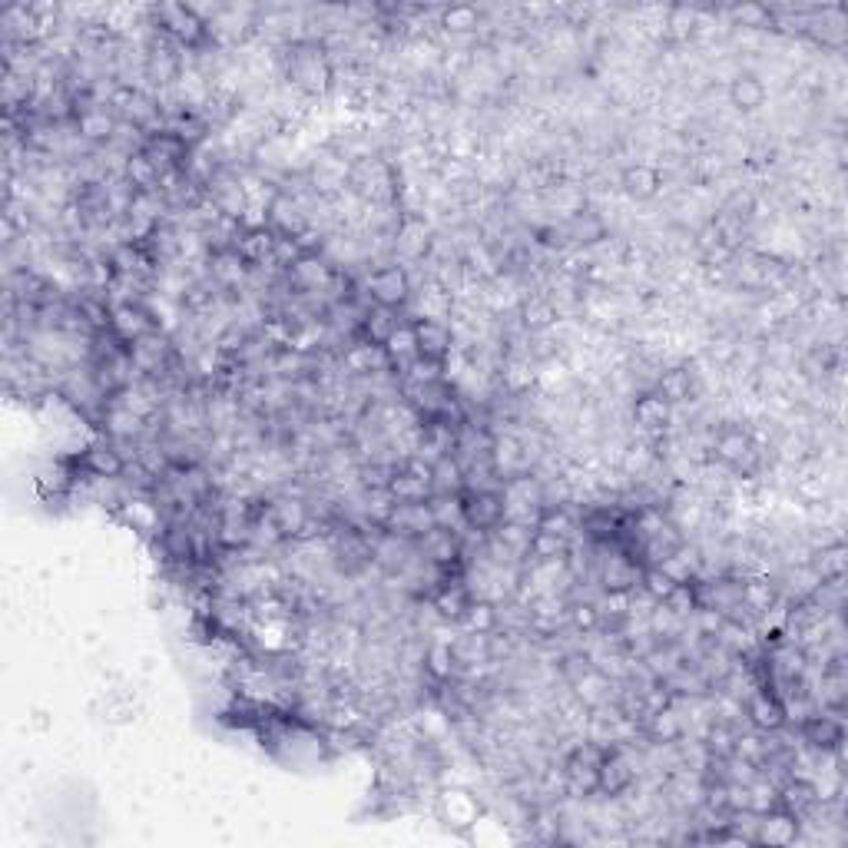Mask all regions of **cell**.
I'll return each instance as SVG.
<instances>
[{
  "mask_svg": "<svg viewBox=\"0 0 848 848\" xmlns=\"http://www.w3.org/2000/svg\"><path fill=\"white\" fill-rule=\"evenodd\" d=\"M285 77L292 80V87H299L309 97H322L332 87L335 67L318 40H295L289 53H285Z\"/></svg>",
  "mask_w": 848,
  "mask_h": 848,
  "instance_id": "cell-1",
  "label": "cell"
},
{
  "mask_svg": "<svg viewBox=\"0 0 848 848\" xmlns=\"http://www.w3.org/2000/svg\"><path fill=\"white\" fill-rule=\"evenodd\" d=\"M156 14V30L163 37L173 40L176 47L183 50H196L203 40H209V24L196 14V7L186 4H163L153 10Z\"/></svg>",
  "mask_w": 848,
  "mask_h": 848,
  "instance_id": "cell-2",
  "label": "cell"
},
{
  "mask_svg": "<svg viewBox=\"0 0 848 848\" xmlns=\"http://www.w3.org/2000/svg\"><path fill=\"white\" fill-rule=\"evenodd\" d=\"M365 295L371 305H381V309H405L408 299H411V275L405 265L398 262H388V265H378L365 275Z\"/></svg>",
  "mask_w": 848,
  "mask_h": 848,
  "instance_id": "cell-3",
  "label": "cell"
},
{
  "mask_svg": "<svg viewBox=\"0 0 848 848\" xmlns=\"http://www.w3.org/2000/svg\"><path fill=\"white\" fill-rule=\"evenodd\" d=\"M461 511H464V527L477 537H487L504 524V494L501 491H464Z\"/></svg>",
  "mask_w": 848,
  "mask_h": 848,
  "instance_id": "cell-4",
  "label": "cell"
},
{
  "mask_svg": "<svg viewBox=\"0 0 848 848\" xmlns=\"http://www.w3.org/2000/svg\"><path fill=\"white\" fill-rule=\"evenodd\" d=\"M795 729H799L802 746L809 749V752H819V756H839V752H842L845 726H842L839 716L815 709V713L809 719H802V723L795 726Z\"/></svg>",
  "mask_w": 848,
  "mask_h": 848,
  "instance_id": "cell-5",
  "label": "cell"
},
{
  "mask_svg": "<svg viewBox=\"0 0 848 848\" xmlns=\"http://www.w3.org/2000/svg\"><path fill=\"white\" fill-rule=\"evenodd\" d=\"M77 464L83 474H90V481H123L126 468H130V458L120 451L116 441L103 438V441H93L77 458Z\"/></svg>",
  "mask_w": 848,
  "mask_h": 848,
  "instance_id": "cell-6",
  "label": "cell"
},
{
  "mask_svg": "<svg viewBox=\"0 0 848 848\" xmlns=\"http://www.w3.org/2000/svg\"><path fill=\"white\" fill-rule=\"evenodd\" d=\"M110 332L120 338L123 345L140 342L143 335L159 332L156 312L146 309L143 302H113L110 305Z\"/></svg>",
  "mask_w": 848,
  "mask_h": 848,
  "instance_id": "cell-7",
  "label": "cell"
},
{
  "mask_svg": "<svg viewBox=\"0 0 848 848\" xmlns=\"http://www.w3.org/2000/svg\"><path fill=\"white\" fill-rule=\"evenodd\" d=\"M713 458L723 461L726 468H739V471H746V474H752V471L759 468V448H756V441H752V434L742 431V428L716 431Z\"/></svg>",
  "mask_w": 848,
  "mask_h": 848,
  "instance_id": "cell-8",
  "label": "cell"
},
{
  "mask_svg": "<svg viewBox=\"0 0 848 848\" xmlns=\"http://www.w3.org/2000/svg\"><path fill=\"white\" fill-rule=\"evenodd\" d=\"M597 772H600L597 795H607V799H620V795H627L636 782V762L630 759L627 746H610Z\"/></svg>",
  "mask_w": 848,
  "mask_h": 848,
  "instance_id": "cell-9",
  "label": "cell"
},
{
  "mask_svg": "<svg viewBox=\"0 0 848 848\" xmlns=\"http://www.w3.org/2000/svg\"><path fill=\"white\" fill-rule=\"evenodd\" d=\"M388 530V534H398L411 540V544H418V540L428 534V530H434L438 524H434V511L428 501H415V504H395L388 514V521L381 524Z\"/></svg>",
  "mask_w": 848,
  "mask_h": 848,
  "instance_id": "cell-10",
  "label": "cell"
},
{
  "mask_svg": "<svg viewBox=\"0 0 848 848\" xmlns=\"http://www.w3.org/2000/svg\"><path fill=\"white\" fill-rule=\"evenodd\" d=\"M73 126H77L80 140H87V143H113L116 133H120V116H116L106 103H87V106H77Z\"/></svg>",
  "mask_w": 848,
  "mask_h": 848,
  "instance_id": "cell-11",
  "label": "cell"
},
{
  "mask_svg": "<svg viewBox=\"0 0 848 848\" xmlns=\"http://www.w3.org/2000/svg\"><path fill=\"white\" fill-rule=\"evenodd\" d=\"M130 362L136 371H143L146 378H159L166 375L169 362H173V345L163 332H150L143 335L140 342L130 345Z\"/></svg>",
  "mask_w": 848,
  "mask_h": 848,
  "instance_id": "cell-12",
  "label": "cell"
},
{
  "mask_svg": "<svg viewBox=\"0 0 848 848\" xmlns=\"http://www.w3.org/2000/svg\"><path fill=\"white\" fill-rule=\"evenodd\" d=\"M802 835V822L795 815L772 809L766 815H759L756 822V835H752V845H769V848H786L795 845Z\"/></svg>",
  "mask_w": 848,
  "mask_h": 848,
  "instance_id": "cell-13",
  "label": "cell"
},
{
  "mask_svg": "<svg viewBox=\"0 0 848 848\" xmlns=\"http://www.w3.org/2000/svg\"><path fill=\"white\" fill-rule=\"evenodd\" d=\"M742 713H746L749 726L759 729V733H782L789 723H786V706H782V699L772 693V689H759V693H752V699L746 706H742Z\"/></svg>",
  "mask_w": 848,
  "mask_h": 848,
  "instance_id": "cell-14",
  "label": "cell"
},
{
  "mask_svg": "<svg viewBox=\"0 0 848 848\" xmlns=\"http://www.w3.org/2000/svg\"><path fill=\"white\" fill-rule=\"evenodd\" d=\"M285 275H289V282L299 292H328L335 285V279H338V272L332 269V262H325L322 256H318V252H312V256H302L295 265H289Z\"/></svg>",
  "mask_w": 848,
  "mask_h": 848,
  "instance_id": "cell-15",
  "label": "cell"
},
{
  "mask_svg": "<svg viewBox=\"0 0 848 848\" xmlns=\"http://www.w3.org/2000/svg\"><path fill=\"white\" fill-rule=\"evenodd\" d=\"M415 325V342H418V358L424 362H448L451 348H454V332L444 322H434V318H418Z\"/></svg>",
  "mask_w": 848,
  "mask_h": 848,
  "instance_id": "cell-16",
  "label": "cell"
},
{
  "mask_svg": "<svg viewBox=\"0 0 848 848\" xmlns=\"http://www.w3.org/2000/svg\"><path fill=\"white\" fill-rule=\"evenodd\" d=\"M819 792H815L812 779H802V776H789L786 782L779 786V809L795 815L802 825L819 812Z\"/></svg>",
  "mask_w": 848,
  "mask_h": 848,
  "instance_id": "cell-17",
  "label": "cell"
},
{
  "mask_svg": "<svg viewBox=\"0 0 848 848\" xmlns=\"http://www.w3.org/2000/svg\"><path fill=\"white\" fill-rule=\"evenodd\" d=\"M146 424H150V418L136 415V411H130L126 405H120V401H110L100 418V428L110 441L116 444H126V441H140L146 434Z\"/></svg>",
  "mask_w": 848,
  "mask_h": 848,
  "instance_id": "cell-18",
  "label": "cell"
},
{
  "mask_svg": "<svg viewBox=\"0 0 848 848\" xmlns=\"http://www.w3.org/2000/svg\"><path fill=\"white\" fill-rule=\"evenodd\" d=\"M640 574H643V564L636 560L627 550H613L610 557L600 560V583L603 590H636L640 587Z\"/></svg>",
  "mask_w": 848,
  "mask_h": 848,
  "instance_id": "cell-19",
  "label": "cell"
},
{
  "mask_svg": "<svg viewBox=\"0 0 848 848\" xmlns=\"http://www.w3.org/2000/svg\"><path fill=\"white\" fill-rule=\"evenodd\" d=\"M471 600H474V593H471L468 583L448 580V583H441V587H434L431 610L438 613V620H444V623H461L464 613H468V607H471Z\"/></svg>",
  "mask_w": 848,
  "mask_h": 848,
  "instance_id": "cell-20",
  "label": "cell"
},
{
  "mask_svg": "<svg viewBox=\"0 0 848 848\" xmlns=\"http://www.w3.org/2000/svg\"><path fill=\"white\" fill-rule=\"evenodd\" d=\"M670 418H673V405L660 395V391H643V395L633 401V424L643 434H663Z\"/></svg>",
  "mask_w": 848,
  "mask_h": 848,
  "instance_id": "cell-21",
  "label": "cell"
},
{
  "mask_svg": "<svg viewBox=\"0 0 848 848\" xmlns=\"http://www.w3.org/2000/svg\"><path fill=\"white\" fill-rule=\"evenodd\" d=\"M782 600L779 593V583L769 580V577H742L739 580V603L746 607L752 617H762V613H769L776 603Z\"/></svg>",
  "mask_w": 848,
  "mask_h": 848,
  "instance_id": "cell-22",
  "label": "cell"
},
{
  "mask_svg": "<svg viewBox=\"0 0 848 848\" xmlns=\"http://www.w3.org/2000/svg\"><path fill=\"white\" fill-rule=\"evenodd\" d=\"M643 733L650 736L656 746H676V742L686 736V723L670 703V706L656 709V713H650L643 719Z\"/></svg>",
  "mask_w": 848,
  "mask_h": 848,
  "instance_id": "cell-23",
  "label": "cell"
},
{
  "mask_svg": "<svg viewBox=\"0 0 848 848\" xmlns=\"http://www.w3.org/2000/svg\"><path fill=\"white\" fill-rule=\"evenodd\" d=\"M209 272L222 289H239V285L249 279L252 265L242 259L236 249H219V252H209Z\"/></svg>",
  "mask_w": 848,
  "mask_h": 848,
  "instance_id": "cell-24",
  "label": "cell"
},
{
  "mask_svg": "<svg viewBox=\"0 0 848 848\" xmlns=\"http://www.w3.org/2000/svg\"><path fill=\"white\" fill-rule=\"evenodd\" d=\"M421 666H424V673H428L431 680L438 683V686L458 680V660H454V646H451V643H444V640L428 643V650H424Z\"/></svg>",
  "mask_w": 848,
  "mask_h": 848,
  "instance_id": "cell-25",
  "label": "cell"
},
{
  "mask_svg": "<svg viewBox=\"0 0 848 848\" xmlns=\"http://www.w3.org/2000/svg\"><path fill=\"white\" fill-rule=\"evenodd\" d=\"M769 90L756 73H739V77L729 80V103L736 106L739 113H756L762 103H766Z\"/></svg>",
  "mask_w": 848,
  "mask_h": 848,
  "instance_id": "cell-26",
  "label": "cell"
},
{
  "mask_svg": "<svg viewBox=\"0 0 848 848\" xmlns=\"http://www.w3.org/2000/svg\"><path fill=\"white\" fill-rule=\"evenodd\" d=\"M401 322H398V312L391 309H381V305H368L365 315H362V325H358V338L368 345H381L385 348V342L391 338V332H395Z\"/></svg>",
  "mask_w": 848,
  "mask_h": 848,
  "instance_id": "cell-27",
  "label": "cell"
},
{
  "mask_svg": "<svg viewBox=\"0 0 848 848\" xmlns=\"http://www.w3.org/2000/svg\"><path fill=\"white\" fill-rule=\"evenodd\" d=\"M342 365L352 371V375H378V371H391V362L385 355L381 345H368V342H358L345 352Z\"/></svg>",
  "mask_w": 848,
  "mask_h": 848,
  "instance_id": "cell-28",
  "label": "cell"
},
{
  "mask_svg": "<svg viewBox=\"0 0 848 848\" xmlns=\"http://www.w3.org/2000/svg\"><path fill=\"white\" fill-rule=\"evenodd\" d=\"M620 183H623V193L633 199H653L663 186V173L650 163H636V166L623 169Z\"/></svg>",
  "mask_w": 848,
  "mask_h": 848,
  "instance_id": "cell-29",
  "label": "cell"
},
{
  "mask_svg": "<svg viewBox=\"0 0 848 848\" xmlns=\"http://www.w3.org/2000/svg\"><path fill=\"white\" fill-rule=\"evenodd\" d=\"M385 355L391 368H401L405 371L411 362L418 358V342H415V325L411 322H401L395 332H391V338L385 342Z\"/></svg>",
  "mask_w": 848,
  "mask_h": 848,
  "instance_id": "cell-30",
  "label": "cell"
},
{
  "mask_svg": "<svg viewBox=\"0 0 848 848\" xmlns=\"http://www.w3.org/2000/svg\"><path fill=\"white\" fill-rule=\"evenodd\" d=\"M570 547H574V540L557 537V534H547V530H534V537H530V547H527V557H530V564H547V560H567Z\"/></svg>",
  "mask_w": 848,
  "mask_h": 848,
  "instance_id": "cell-31",
  "label": "cell"
},
{
  "mask_svg": "<svg viewBox=\"0 0 848 848\" xmlns=\"http://www.w3.org/2000/svg\"><path fill=\"white\" fill-rule=\"evenodd\" d=\"M431 239H428V229H424V222L418 219H401V226L395 232V249L401 252V256L408 259H421L424 252H428Z\"/></svg>",
  "mask_w": 848,
  "mask_h": 848,
  "instance_id": "cell-32",
  "label": "cell"
},
{
  "mask_svg": "<svg viewBox=\"0 0 848 848\" xmlns=\"http://www.w3.org/2000/svg\"><path fill=\"white\" fill-rule=\"evenodd\" d=\"M461 627L468 630V633H481V636H491L497 627H501V610L494 607L491 600H471V607H468V613H464V620H461Z\"/></svg>",
  "mask_w": 848,
  "mask_h": 848,
  "instance_id": "cell-33",
  "label": "cell"
},
{
  "mask_svg": "<svg viewBox=\"0 0 848 848\" xmlns=\"http://www.w3.org/2000/svg\"><path fill=\"white\" fill-rule=\"evenodd\" d=\"M653 391H660L670 405H683V401H689V395H693V375H689L686 368H670L656 378Z\"/></svg>",
  "mask_w": 848,
  "mask_h": 848,
  "instance_id": "cell-34",
  "label": "cell"
},
{
  "mask_svg": "<svg viewBox=\"0 0 848 848\" xmlns=\"http://www.w3.org/2000/svg\"><path fill=\"white\" fill-rule=\"evenodd\" d=\"M534 527H537V530H547V534H557V537L574 540L577 530H580V521H577L574 514H570V507H544Z\"/></svg>",
  "mask_w": 848,
  "mask_h": 848,
  "instance_id": "cell-35",
  "label": "cell"
},
{
  "mask_svg": "<svg viewBox=\"0 0 848 848\" xmlns=\"http://www.w3.org/2000/svg\"><path fill=\"white\" fill-rule=\"evenodd\" d=\"M567 236L580 242V246H593V242L607 239V226H603V219L597 212H574V219H570V226H567Z\"/></svg>",
  "mask_w": 848,
  "mask_h": 848,
  "instance_id": "cell-36",
  "label": "cell"
},
{
  "mask_svg": "<svg viewBox=\"0 0 848 848\" xmlns=\"http://www.w3.org/2000/svg\"><path fill=\"white\" fill-rule=\"evenodd\" d=\"M431 484H434V494H464V468H461V461L454 458H441L438 464H434V477H431Z\"/></svg>",
  "mask_w": 848,
  "mask_h": 848,
  "instance_id": "cell-37",
  "label": "cell"
},
{
  "mask_svg": "<svg viewBox=\"0 0 848 848\" xmlns=\"http://www.w3.org/2000/svg\"><path fill=\"white\" fill-rule=\"evenodd\" d=\"M809 567H812L822 580H842V574H845V547L839 544V540H835V544H829V547L822 544L819 554L809 560Z\"/></svg>",
  "mask_w": 848,
  "mask_h": 848,
  "instance_id": "cell-38",
  "label": "cell"
},
{
  "mask_svg": "<svg viewBox=\"0 0 848 848\" xmlns=\"http://www.w3.org/2000/svg\"><path fill=\"white\" fill-rule=\"evenodd\" d=\"M772 809H779V786L759 772V776L749 782V812L766 815Z\"/></svg>",
  "mask_w": 848,
  "mask_h": 848,
  "instance_id": "cell-39",
  "label": "cell"
},
{
  "mask_svg": "<svg viewBox=\"0 0 848 848\" xmlns=\"http://www.w3.org/2000/svg\"><path fill=\"white\" fill-rule=\"evenodd\" d=\"M481 24V10L471 4H451L441 10V27L451 30V34H471Z\"/></svg>",
  "mask_w": 848,
  "mask_h": 848,
  "instance_id": "cell-40",
  "label": "cell"
},
{
  "mask_svg": "<svg viewBox=\"0 0 848 848\" xmlns=\"http://www.w3.org/2000/svg\"><path fill=\"white\" fill-rule=\"evenodd\" d=\"M534 524H521V521H504L501 527L494 530V537L511 550L514 557H527V547H530V537H534Z\"/></svg>",
  "mask_w": 848,
  "mask_h": 848,
  "instance_id": "cell-41",
  "label": "cell"
},
{
  "mask_svg": "<svg viewBox=\"0 0 848 848\" xmlns=\"http://www.w3.org/2000/svg\"><path fill=\"white\" fill-rule=\"evenodd\" d=\"M567 623L577 633H593L600 627V610L593 600H570L567 603Z\"/></svg>",
  "mask_w": 848,
  "mask_h": 848,
  "instance_id": "cell-42",
  "label": "cell"
},
{
  "mask_svg": "<svg viewBox=\"0 0 848 848\" xmlns=\"http://www.w3.org/2000/svg\"><path fill=\"white\" fill-rule=\"evenodd\" d=\"M663 607L676 613L680 620H689L699 610V597H696V583H676L670 597L663 600Z\"/></svg>",
  "mask_w": 848,
  "mask_h": 848,
  "instance_id": "cell-43",
  "label": "cell"
},
{
  "mask_svg": "<svg viewBox=\"0 0 848 848\" xmlns=\"http://www.w3.org/2000/svg\"><path fill=\"white\" fill-rule=\"evenodd\" d=\"M653 464H656V451L650 448V444H633L630 451H623V474L636 477V481L650 474Z\"/></svg>",
  "mask_w": 848,
  "mask_h": 848,
  "instance_id": "cell-44",
  "label": "cell"
},
{
  "mask_svg": "<svg viewBox=\"0 0 848 848\" xmlns=\"http://www.w3.org/2000/svg\"><path fill=\"white\" fill-rule=\"evenodd\" d=\"M673 587H676V583L666 577L660 567H643L640 587H636V590H643V597H650L653 603H663L673 593Z\"/></svg>",
  "mask_w": 848,
  "mask_h": 848,
  "instance_id": "cell-45",
  "label": "cell"
},
{
  "mask_svg": "<svg viewBox=\"0 0 848 848\" xmlns=\"http://www.w3.org/2000/svg\"><path fill=\"white\" fill-rule=\"evenodd\" d=\"M729 17H733L736 24L752 27V30H762V27H772V24H776V14H772L769 7H762V4H742V7H733V10H729Z\"/></svg>",
  "mask_w": 848,
  "mask_h": 848,
  "instance_id": "cell-46",
  "label": "cell"
},
{
  "mask_svg": "<svg viewBox=\"0 0 848 848\" xmlns=\"http://www.w3.org/2000/svg\"><path fill=\"white\" fill-rule=\"evenodd\" d=\"M554 318H557V309H554V302H547V299H530L527 305H524V325L527 328H547V325H554Z\"/></svg>",
  "mask_w": 848,
  "mask_h": 848,
  "instance_id": "cell-47",
  "label": "cell"
},
{
  "mask_svg": "<svg viewBox=\"0 0 848 848\" xmlns=\"http://www.w3.org/2000/svg\"><path fill=\"white\" fill-rule=\"evenodd\" d=\"M670 27H673V34H676V37L693 34V30H696V10H689V7H676L673 14H670Z\"/></svg>",
  "mask_w": 848,
  "mask_h": 848,
  "instance_id": "cell-48",
  "label": "cell"
}]
</instances>
